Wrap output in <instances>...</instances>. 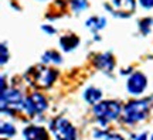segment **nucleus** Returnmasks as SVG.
Segmentation results:
<instances>
[{"label":"nucleus","mask_w":153,"mask_h":140,"mask_svg":"<svg viewBox=\"0 0 153 140\" xmlns=\"http://www.w3.org/2000/svg\"><path fill=\"white\" fill-rule=\"evenodd\" d=\"M57 78V71L51 70L45 65L31 67L26 74V79L36 88H48Z\"/></svg>","instance_id":"1"},{"label":"nucleus","mask_w":153,"mask_h":140,"mask_svg":"<svg viewBox=\"0 0 153 140\" xmlns=\"http://www.w3.org/2000/svg\"><path fill=\"white\" fill-rule=\"evenodd\" d=\"M149 112L148 101H132L123 109V119L126 123H136L146 118Z\"/></svg>","instance_id":"2"},{"label":"nucleus","mask_w":153,"mask_h":140,"mask_svg":"<svg viewBox=\"0 0 153 140\" xmlns=\"http://www.w3.org/2000/svg\"><path fill=\"white\" fill-rule=\"evenodd\" d=\"M94 113L102 123H106L120 113V105L115 101H104V102H99L95 105Z\"/></svg>","instance_id":"3"},{"label":"nucleus","mask_w":153,"mask_h":140,"mask_svg":"<svg viewBox=\"0 0 153 140\" xmlns=\"http://www.w3.org/2000/svg\"><path fill=\"white\" fill-rule=\"evenodd\" d=\"M51 130L57 140H76L75 129L67 119H55L51 123Z\"/></svg>","instance_id":"4"},{"label":"nucleus","mask_w":153,"mask_h":140,"mask_svg":"<svg viewBox=\"0 0 153 140\" xmlns=\"http://www.w3.org/2000/svg\"><path fill=\"white\" fill-rule=\"evenodd\" d=\"M47 108V101L44 99L43 95L40 93H33L24 101V109L28 115H37L45 110Z\"/></svg>","instance_id":"5"},{"label":"nucleus","mask_w":153,"mask_h":140,"mask_svg":"<svg viewBox=\"0 0 153 140\" xmlns=\"http://www.w3.org/2000/svg\"><path fill=\"white\" fill-rule=\"evenodd\" d=\"M6 108H13L16 110L24 108V102H23L20 92L11 89V91H7L1 95V109H3V112L6 110Z\"/></svg>","instance_id":"6"},{"label":"nucleus","mask_w":153,"mask_h":140,"mask_svg":"<svg viewBox=\"0 0 153 140\" xmlns=\"http://www.w3.org/2000/svg\"><path fill=\"white\" fill-rule=\"evenodd\" d=\"M145 88H146V76L140 72L131 75V78L128 79V91L133 95L142 93L145 91Z\"/></svg>","instance_id":"7"},{"label":"nucleus","mask_w":153,"mask_h":140,"mask_svg":"<svg viewBox=\"0 0 153 140\" xmlns=\"http://www.w3.org/2000/svg\"><path fill=\"white\" fill-rule=\"evenodd\" d=\"M112 1H114V6L116 7L114 14L119 17L129 16L135 10V0H112Z\"/></svg>","instance_id":"8"},{"label":"nucleus","mask_w":153,"mask_h":140,"mask_svg":"<svg viewBox=\"0 0 153 140\" xmlns=\"http://www.w3.org/2000/svg\"><path fill=\"white\" fill-rule=\"evenodd\" d=\"M95 65L101 68L105 72H111L112 68H114V57L111 53H105V54H101L95 58Z\"/></svg>","instance_id":"9"},{"label":"nucleus","mask_w":153,"mask_h":140,"mask_svg":"<svg viewBox=\"0 0 153 140\" xmlns=\"http://www.w3.org/2000/svg\"><path fill=\"white\" fill-rule=\"evenodd\" d=\"M24 137L26 140H47V132L43 127L30 126L24 130Z\"/></svg>","instance_id":"10"},{"label":"nucleus","mask_w":153,"mask_h":140,"mask_svg":"<svg viewBox=\"0 0 153 140\" xmlns=\"http://www.w3.org/2000/svg\"><path fill=\"white\" fill-rule=\"evenodd\" d=\"M78 44H79V40H78V37L74 36V34L64 36V37H61V40H60V45L64 51H71V50L75 48Z\"/></svg>","instance_id":"11"},{"label":"nucleus","mask_w":153,"mask_h":140,"mask_svg":"<svg viewBox=\"0 0 153 140\" xmlns=\"http://www.w3.org/2000/svg\"><path fill=\"white\" fill-rule=\"evenodd\" d=\"M84 96H85V99H87V102L89 103H97L101 99V96H102V93H101V91L99 89H97V88H88L87 91H85V93H84Z\"/></svg>","instance_id":"12"},{"label":"nucleus","mask_w":153,"mask_h":140,"mask_svg":"<svg viewBox=\"0 0 153 140\" xmlns=\"http://www.w3.org/2000/svg\"><path fill=\"white\" fill-rule=\"evenodd\" d=\"M105 24H106V21H105L104 17H91L87 21V26L91 27L92 30H101Z\"/></svg>","instance_id":"13"},{"label":"nucleus","mask_w":153,"mask_h":140,"mask_svg":"<svg viewBox=\"0 0 153 140\" xmlns=\"http://www.w3.org/2000/svg\"><path fill=\"white\" fill-rule=\"evenodd\" d=\"M43 59L45 61V62H48V61H51V62H61V55L57 53V51H47L45 54H44V57H43Z\"/></svg>","instance_id":"14"},{"label":"nucleus","mask_w":153,"mask_h":140,"mask_svg":"<svg viewBox=\"0 0 153 140\" xmlns=\"http://www.w3.org/2000/svg\"><path fill=\"white\" fill-rule=\"evenodd\" d=\"M14 126L13 124H10V123H3L1 124V133L3 135H6V136H13L14 135Z\"/></svg>","instance_id":"15"},{"label":"nucleus","mask_w":153,"mask_h":140,"mask_svg":"<svg viewBox=\"0 0 153 140\" xmlns=\"http://www.w3.org/2000/svg\"><path fill=\"white\" fill-rule=\"evenodd\" d=\"M85 7H87V1L85 0H74L72 1V9H75V10H82Z\"/></svg>","instance_id":"16"},{"label":"nucleus","mask_w":153,"mask_h":140,"mask_svg":"<svg viewBox=\"0 0 153 140\" xmlns=\"http://www.w3.org/2000/svg\"><path fill=\"white\" fill-rule=\"evenodd\" d=\"M152 24V20L150 19H146V20H143L140 21V28L143 30V33H149V26Z\"/></svg>","instance_id":"17"},{"label":"nucleus","mask_w":153,"mask_h":140,"mask_svg":"<svg viewBox=\"0 0 153 140\" xmlns=\"http://www.w3.org/2000/svg\"><path fill=\"white\" fill-rule=\"evenodd\" d=\"M7 57H9V54H7V48H6L4 44H1V64H6Z\"/></svg>","instance_id":"18"},{"label":"nucleus","mask_w":153,"mask_h":140,"mask_svg":"<svg viewBox=\"0 0 153 140\" xmlns=\"http://www.w3.org/2000/svg\"><path fill=\"white\" fill-rule=\"evenodd\" d=\"M139 1L145 9H152L153 7V0H139Z\"/></svg>","instance_id":"19"},{"label":"nucleus","mask_w":153,"mask_h":140,"mask_svg":"<svg viewBox=\"0 0 153 140\" xmlns=\"http://www.w3.org/2000/svg\"><path fill=\"white\" fill-rule=\"evenodd\" d=\"M105 140H123L119 135H114V133H109V135H105Z\"/></svg>","instance_id":"20"},{"label":"nucleus","mask_w":153,"mask_h":140,"mask_svg":"<svg viewBox=\"0 0 153 140\" xmlns=\"http://www.w3.org/2000/svg\"><path fill=\"white\" fill-rule=\"evenodd\" d=\"M145 137H146V136L143 135V136H140V137H137V140H145Z\"/></svg>","instance_id":"21"},{"label":"nucleus","mask_w":153,"mask_h":140,"mask_svg":"<svg viewBox=\"0 0 153 140\" xmlns=\"http://www.w3.org/2000/svg\"><path fill=\"white\" fill-rule=\"evenodd\" d=\"M152 140H153V135H152Z\"/></svg>","instance_id":"22"}]
</instances>
